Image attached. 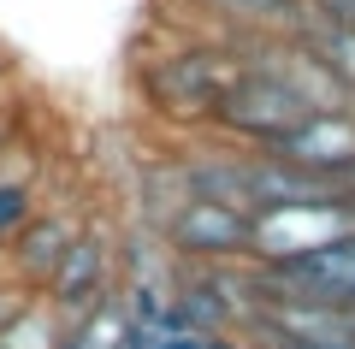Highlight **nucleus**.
<instances>
[{
    "label": "nucleus",
    "mask_w": 355,
    "mask_h": 349,
    "mask_svg": "<svg viewBox=\"0 0 355 349\" xmlns=\"http://www.w3.org/2000/svg\"><path fill=\"white\" fill-rule=\"evenodd\" d=\"M231 71H237V48L219 36H172L166 48L137 60V95L148 107L154 125H166L172 137H207L214 107L225 95Z\"/></svg>",
    "instance_id": "nucleus-1"
},
{
    "label": "nucleus",
    "mask_w": 355,
    "mask_h": 349,
    "mask_svg": "<svg viewBox=\"0 0 355 349\" xmlns=\"http://www.w3.org/2000/svg\"><path fill=\"white\" fill-rule=\"evenodd\" d=\"M36 302L60 325H77V320H89L95 308L119 302V225L107 219V213H83L65 261L53 266L48 290H42Z\"/></svg>",
    "instance_id": "nucleus-3"
},
{
    "label": "nucleus",
    "mask_w": 355,
    "mask_h": 349,
    "mask_svg": "<svg viewBox=\"0 0 355 349\" xmlns=\"http://www.w3.org/2000/svg\"><path fill=\"white\" fill-rule=\"evenodd\" d=\"M254 154L284 160V166H296V172L320 178V184H338L343 189L349 172H355V101H349V107L308 112L291 137H279L272 148H254Z\"/></svg>",
    "instance_id": "nucleus-6"
},
{
    "label": "nucleus",
    "mask_w": 355,
    "mask_h": 349,
    "mask_svg": "<svg viewBox=\"0 0 355 349\" xmlns=\"http://www.w3.org/2000/svg\"><path fill=\"white\" fill-rule=\"evenodd\" d=\"M18 137H24V119H18V107H6V101H0V166L18 154Z\"/></svg>",
    "instance_id": "nucleus-10"
},
{
    "label": "nucleus",
    "mask_w": 355,
    "mask_h": 349,
    "mask_svg": "<svg viewBox=\"0 0 355 349\" xmlns=\"http://www.w3.org/2000/svg\"><path fill=\"white\" fill-rule=\"evenodd\" d=\"M178 12H190L202 36L219 42H261V36H291L302 0H172Z\"/></svg>",
    "instance_id": "nucleus-7"
},
{
    "label": "nucleus",
    "mask_w": 355,
    "mask_h": 349,
    "mask_svg": "<svg viewBox=\"0 0 355 349\" xmlns=\"http://www.w3.org/2000/svg\"><path fill=\"white\" fill-rule=\"evenodd\" d=\"M77 225H83V213H77V207H53V201H48V207H36V213L12 231V237L0 243V278L36 302L42 290H48L53 266L65 261V249H71V237H77Z\"/></svg>",
    "instance_id": "nucleus-5"
},
{
    "label": "nucleus",
    "mask_w": 355,
    "mask_h": 349,
    "mask_svg": "<svg viewBox=\"0 0 355 349\" xmlns=\"http://www.w3.org/2000/svg\"><path fill=\"white\" fill-rule=\"evenodd\" d=\"M53 337H60V320H53L42 302H30V308L0 332V349H53Z\"/></svg>",
    "instance_id": "nucleus-9"
},
{
    "label": "nucleus",
    "mask_w": 355,
    "mask_h": 349,
    "mask_svg": "<svg viewBox=\"0 0 355 349\" xmlns=\"http://www.w3.org/2000/svg\"><path fill=\"white\" fill-rule=\"evenodd\" d=\"M24 308H30V296H24V290H12L6 278H0V332H6V325H12Z\"/></svg>",
    "instance_id": "nucleus-11"
},
{
    "label": "nucleus",
    "mask_w": 355,
    "mask_h": 349,
    "mask_svg": "<svg viewBox=\"0 0 355 349\" xmlns=\"http://www.w3.org/2000/svg\"><path fill=\"white\" fill-rule=\"evenodd\" d=\"M36 207H42L36 178H30V172H18V166L6 160V166H0V243L12 237V231H18V225H24Z\"/></svg>",
    "instance_id": "nucleus-8"
},
{
    "label": "nucleus",
    "mask_w": 355,
    "mask_h": 349,
    "mask_svg": "<svg viewBox=\"0 0 355 349\" xmlns=\"http://www.w3.org/2000/svg\"><path fill=\"white\" fill-rule=\"evenodd\" d=\"M154 243L166 249L172 266H249L254 219L225 213V207H207V201H178V207L154 225Z\"/></svg>",
    "instance_id": "nucleus-4"
},
{
    "label": "nucleus",
    "mask_w": 355,
    "mask_h": 349,
    "mask_svg": "<svg viewBox=\"0 0 355 349\" xmlns=\"http://www.w3.org/2000/svg\"><path fill=\"white\" fill-rule=\"evenodd\" d=\"M249 273V296L254 308H320V314H355V231L314 243L302 255L266 266H243Z\"/></svg>",
    "instance_id": "nucleus-2"
}]
</instances>
